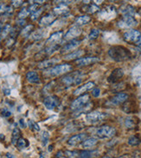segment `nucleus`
<instances>
[{
    "instance_id": "obj_43",
    "label": "nucleus",
    "mask_w": 141,
    "mask_h": 158,
    "mask_svg": "<svg viewBox=\"0 0 141 158\" xmlns=\"http://www.w3.org/2000/svg\"><path fill=\"white\" fill-rule=\"evenodd\" d=\"M14 43H15V39H14V37L13 36H11V37H10L9 38V40L7 41V43H6V46L8 47H11L13 44H14Z\"/></svg>"
},
{
    "instance_id": "obj_6",
    "label": "nucleus",
    "mask_w": 141,
    "mask_h": 158,
    "mask_svg": "<svg viewBox=\"0 0 141 158\" xmlns=\"http://www.w3.org/2000/svg\"><path fill=\"white\" fill-rule=\"evenodd\" d=\"M129 96L127 94L125 93H118L115 95H113L112 98H110V99L107 102V104H108L109 106H120L125 103L128 99Z\"/></svg>"
},
{
    "instance_id": "obj_25",
    "label": "nucleus",
    "mask_w": 141,
    "mask_h": 158,
    "mask_svg": "<svg viewBox=\"0 0 141 158\" xmlns=\"http://www.w3.org/2000/svg\"><path fill=\"white\" fill-rule=\"evenodd\" d=\"M120 12L123 16H133L135 14V10L132 5H125L120 9Z\"/></svg>"
},
{
    "instance_id": "obj_8",
    "label": "nucleus",
    "mask_w": 141,
    "mask_h": 158,
    "mask_svg": "<svg viewBox=\"0 0 141 158\" xmlns=\"http://www.w3.org/2000/svg\"><path fill=\"white\" fill-rule=\"evenodd\" d=\"M60 103V100H59V98L56 95H49L46 97L44 98V101H43V104H44V106L48 109V110H53L55 109L56 107L58 106Z\"/></svg>"
},
{
    "instance_id": "obj_32",
    "label": "nucleus",
    "mask_w": 141,
    "mask_h": 158,
    "mask_svg": "<svg viewBox=\"0 0 141 158\" xmlns=\"http://www.w3.org/2000/svg\"><path fill=\"white\" fill-rule=\"evenodd\" d=\"M11 30H12V28L10 24H5L1 31V38H5L10 33H11L12 31Z\"/></svg>"
},
{
    "instance_id": "obj_2",
    "label": "nucleus",
    "mask_w": 141,
    "mask_h": 158,
    "mask_svg": "<svg viewBox=\"0 0 141 158\" xmlns=\"http://www.w3.org/2000/svg\"><path fill=\"white\" fill-rule=\"evenodd\" d=\"M71 69H72V67L69 64L56 65V66H54L48 69H46L43 72V75L45 77H48V78L56 77V76H59L61 74H63L68 73Z\"/></svg>"
},
{
    "instance_id": "obj_7",
    "label": "nucleus",
    "mask_w": 141,
    "mask_h": 158,
    "mask_svg": "<svg viewBox=\"0 0 141 158\" xmlns=\"http://www.w3.org/2000/svg\"><path fill=\"white\" fill-rule=\"evenodd\" d=\"M138 22L134 16H123L118 23V26L121 29H131L137 25Z\"/></svg>"
},
{
    "instance_id": "obj_42",
    "label": "nucleus",
    "mask_w": 141,
    "mask_h": 158,
    "mask_svg": "<svg viewBox=\"0 0 141 158\" xmlns=\"http://www.w3.org/2000/svg\"><path fill=\"white\" fill-rule=\"evenodd\" d=\"M8 7L5 4H0V15H7V11H8Z\"/></svg>"
},
{
    "instance_id": "obj_55",
    "label": "nucleus",
    "mask_w": 141,
    "mask_h": 158,
    "mask_svg": "<svg viewBox=\"0 0 141 158\" xmlns=\"http://www.w3.org/2000/svg\"><path fill=\"white\" fill-rule=\"evenodd\" d=\"M0 40H1V37H0Z\"/></svg>"
},
{
    "instance_id": "obj_23",
    "label": "nucleus",
    "mask_w": 141,
    "mask_h": 158,
    "mask_svg": "<svg viewBox=\"0 0 141 158\" xmlns=\"http://www.w3.org/2000/svg\"><path fill=\"white\" fill-rule=\"evenodd\" d=\"M84 51L83 50H75V51H73L71 52L70 54L68 55H66L65 57H64V60H67V61H70V60H75V59H80L81 58V56L84 55Z\"/></svg>"
},
{
    "instance_id": "obj_37",
    "label": "nucleus",
    "mask_w": 141,
    "mask_h": 158,
    "mask_svg": "<svg viewBox=\"0 0 141 158\" xmlns=\"http://www.w3.org/2000/svg\"><path fill=\"white\" fill-rule=\"evenodd\" d=\"M43 10H44L43 8H39V9H37L34 13H32L31 16V20L35 21V20H36L37 18H39V16H41V14L43 13Z\"/></svg>"
},
{
    "instance_id": "obj_46",
    "label": "nucleus",
    "mask_w": 141,
    "mask_h": 158,
    "mask_svg": "<svg viewBox=\"0 0 141 158\" xmlns=\"http://www.w3.org/2000/svg\"><path fill=\"white\" fill-rule=\"evenodd\" d=\"M2 115L4 117H5V118H8V117H10L11 115V112L10 111H8V110H6V109H4V110L2 111Z\"/></svg>"
},
{
    "instance_id": "obj_21",
    "label": "nucleus",
    "mask_w": 141,
    "mask_h": 158,
    "mask_svg": "<svg viewBox=\"0 0 141 158\" xmlns=\"http://www.w3.org/2000/svg\"><path fill=\"white\" fill-rule=\"evenodd\" d=\"M59 62L58 59L56 58H51V59H48V60H44L41 62H39L37 65V67L40 69H48L50 67H53V65Z\"/></svg>"
},
{
    "instance_id": "obj_41",
    "label": "nucleus",
    "mask_w": 141,
    "mask_h": 158,
    "mask_svg": "<svg viewBox=\"0 0 141 158\" xmlns=\"http://www.w3.org/2000/svg\"><path fill=\"white\" fill-rule=\"evenodd\" d=\"M28 125H29V126H30V128H31V130H37V131H39V130H40V127H39V125H37L35 121H33V120H29Z\"/></svg>"
},
{
    "instance_id": "obj_3",
    "label": "nucleus",
    "mask_w": 141,
    "mask_h": 158,
    "mask_svg": "<svg viewBox=\"0 0 141 158\" xmlns=\"http://www.w3.org/2000/svg\"><path fill=\"white\" fill-rule=\"evenodd\" d=\"M83 79H84V74L77 71L71 74H68L67 75L63 76L61 79V82L66 86H71L73 85L80 84Z\"/></svg>"
},
{
    "instance_id": "obj_15",
    "label": "nucleus",
    "mask_w": 141,
    "mask_h": 158,
    "mask_svg": "<svg viewBox=\"0 0 141 158\" xmlns=\"http://www.w3.org/2000/svg\"><path fill=\"white\" fill-rule=\"evenodd\" d=\"M81 32H82V30L80 28H79L78 26H74V27L70 28L68 30V31L66 33V35L64 36V40H68V41L74 40L76 37H78L79 35L81 34Z\"/></svg>"
},
{
    "instance_id": "obj_47",
    "label": "nucleus",
    "mask_w": 141,
    "mask_h": 158,
    "mask_svg": "<svg viewBox=\"0 0 141 158\" xmlns=\"http://www.w3.org/2000/svg\"><path fill=\"white\" fill-rule=\"evenodd\" d=\"M16 23H17V25H19V26H23V25H24V23H25V20L18 19V21L16 22Z\"/></svg>"
},
{
    "instance_id": "obj_35",
    "label": "nucleus",
    "mask_w": 141,
    "mask_h": 158,
    "mask_svg": "<svg viewBox=\"0 0 141 158\" xmlns=\"http://www.w3.org/2000/svg\"><path fill=\"white\" fill-rule=\"evenodd\" d=\"M95 152L94 151H89V150H82L80 152V158H92L94 157Z\"/></svg>"
},
{
    "instance_id": "obj_5",
    "label": "nucleus",
    "mask_w": 141,
    "mask_h": 158,
    "mask_svg": "<svg viewBox=\"0 0 141 158\" xmlns=\"http://www.w3.org/2000/svg\"><path fill=\"white\" fill-rule=\"evenodd\" d=\"M89 99H90V97H89L88 94L80 95L75 100H74L72 102L71 109L75 111H77V110H80V108L84 107L85 106H87L89 103Z\"/></svg>"
},
{
    "instance_id": "obj_40",
    "label": "nucleus",
    "mask_w": 141,
    "mask_h": 158,
    "mask_svg": "<svg viewBox=\"0 0 141 158\" xmlns=\"http://www.w3.org/2000/svg\"><path fill=\"white\" fill-rule=\"evenodd\" d=\"M65 157L67 158H76L78 157V153L76 151H69V150H67L65 151L64 153Z\"/></svg>"
},
{
    "instance_id": "obj_54",
    "label": "nucleus",
    "mask_w": 141,
    "mask_h": 158,
    "mask_svg": "<svg viewBox=\"0 0 141 158\" xmlns=\"http://www.w3.org/2000/svg\"><path fill=\"white\" fill-rule=\"evenodd\" d=\"M39 158H44V157H43V155H40V157H39Z\"/></svg>"
},
{
    "instance_id": "obj_27",
    "label": "nucleus",
    "mask_w": 141,
    "mask_h": 158,
    "mask_svg": "<svg viewBox=\"0 0 141 158\" xmlns=\"http://www.w3.org/2000/svg\"><path fill=\"white\" fill-rule=\"evenodd\" d=\"M91 21V16L88 15H84V16H78L75 19V26H81L88 23Z\"/></svg>"
},
{
    "instance_id": "obj_19",
    "label": "nucleus",
    "mask_w": 141,
    "mask_h": 158,
    "mask_svg": "<svg viewBox=\"0 0 141 158\" xmlns=\"http://www.w3.org/2000/svg\"><path fill=\"white\" fill-rule=\"evenodd\" d=\"M56 20V16L54 13H48L47 15H45L44 16H43L40 21H39V24L41 26H43V27H47L51 25Z\"/></svg>"
},
{
    "instance_id": "obj_9",
    "label": "nucleus",
    "mask_w": 141,
    "mask_h": 158,
    "mask_svg": "<svg viewBox=\"0 0 141 158\" xmlns=\"http://www.w3.org/2000/svg\"><path fill=\"white\" fill-rule=\"evenodd\" d=\"M106 118V114L103 112H100V111H92V112H88L86 116V119L89 122V123H98L100 121L104 120Z\"/></svg>"
},
{
    "instance_id": "obj_34",
    "label": "nucleus",
    "mask_w": 141,
    "mask_h": 158,
    "mask_svg": "<svg viewBox=\"0 0 141 158\" xmlns=\"http://www.w3.org/2000/svg\"><path fill=\"white\" fill-rule=\"evenodd\" d=\"M87 10L85 11L88 12V13H94V12H97L100 11V8L99 6H97L96 4H89V5H87Z\"/></svg>"
},
{
    "instance_id": "obj_11",
    "label": "nucleus",
    "mask_w": 141,
    "mask_h": 158,
    "mask_svg": "<svg viewBox=\"0 0 141 158\" xmlns=\"http://www.w3.org/2000/svg\"><path fill=\"white\" fill-rule=\"evenodd\" d=\"M141 36V33L136 30H129L124 34V40L127 43H136Z\"/></svg>"
},
{
    "instance_id": "obj_1",
    "label": "nucleus",
    "mask_w": 141,
    "mask_h": 158,
    "mask_svg": "<svg viewBox=\"0 0 141 158\" xmlns=\"http://www.w3.org/2000/svg\"><path fill=\"white\" fill-rule=\"evenodd\" d=\"M109 57L114 62H121L132 58L131 52L123 46H113L108 50Z\"/></svg>"
},
{
    "instance_id": "obj_26",
    "label": "nucleus",
    "mask_w": 141,
    "mask_h": 158,
    "mask_svg": "<svg viewBox=\"0 0 141 158\" xmlns=\"http://www.w3.org/2000/svg\"><path fill=\"white\" fill-rule=\"evenodd\" d=\"M97 143H98V139L97 138H95V137H88V138H86L82 142L81 145L85 149H89V148L94 147Z\"/></svg>"
},
{
    "instance_id": "obj_52",
    "label": "nucleus",
    "mask_w": 141,
    "mask_h": 158,
    "mask_svg": "<svg viewBox=\"0 0 141 158\" xmlns=\"http://www.w3.org/2000/svg\"><path fill=\"white\" fill-rule=\"evenodd\" d=\"M3 28H4V27H3V24H2V23H0V33H1V31H2Z\"/></svg>"
},
{
    "instance_id": "obj_39",
    "label": "nucleus",
    "mask_w": 141,
    "mask_h": 158,
    "mask_svg": "<svg viewBox=\"0 0 141 158\" xmlns=\"http://www.w3.org/2000/svg\"><path fill=\"white\" fill-rule=\"evenodd\" d=\"M49 139V134L48 131H43V135H42V143L43 146H46Z\"/></svg>"
},
{
    "instance_id": "obj_49",
    "label": "nucleus",
    "mask_w": 141,
    "mask_h": 158,
    "mask_svg": "<svg viewBox=\"0 0 141 158\" xmlns=\"http://www.w3.org/2000/svg\"><path fill=\"white\" fill-rule=\"evenodd\" d=\"M19 123H20L21 126L23 127V128H25V124H24V119H20V120H19Z\"/></svg>"
},
{
    "instance_id": "obj_24",
    "label": "nucleus",
    "mask_w": 141,
    "mask_h": 158,
    "mask_svg": "<svg viewBox=\"0 0 141 158\" xmlns=\"http://www.w3.org/2000/svg\"><path fill=\"white\" fill-rule=\"evenodd\" d=\"M139 124V119L135 117H128L125 120V126L127 129H134Z\"/></svg>"
},
{
    "instance_id": "obj_20",
    "label": "nucleus",
    "mask_w": 141,
    "mask_h": 158,
    "mask_svg": "<svg viewBox=\"0 0 141 158\" xmlns=\"http://www.w3.org/2000/svg\"><path fill=\"white\" fill-rule=\"evenodd\" d=\"M87 137L86 133H80V134H76L72 136L68 140V144L70 146H75L80 142H83Z\"/></svg>"
},
{
    "instance_id": "obj_53",
    "label": "nucleus",
    "mask_w": 141,
    "mask_h": 158,
    "mask_svg": "<svg viewBox=\"0 0 141 158\" xmlns=\"http://www.w3.org/2000/svg\"><path fill=\"white\" fill-rule=\"evenodd\" d=\"M4 136L2 135V134H0V139H4Z\"/></svg>"
},
{
    "instance_id": "obj_18",
    "label": "nucleus",
    "mask_w": 141,
    "mask_h": 158,
    "mask_svg": "<svg viewBox=\"0 0 141 158\" xmlns=\"http://www.w3.org/2000/svg\"><path fill=\"white\" fill-rule=\"evenodd\" d=\"M70 3L69 1H61L59 2V5L57 7H56L53 11L54 14L56 16H58V15H63V14H66L69 11V9L67 7V4Z\"/></svg>"
},
{
    "instance_id": "obj_36",
    "label": "nucleus",
    "mask_w": 141,
    "mask_h": 158,
    "mask_svg": "<svg viewBox=\"0 0 141 158\" xmlns=\"http://www.w3.org/2000/svg\"><path fill=\"white\" fill-rule=\"evenodd\" d=\"M31 13L29 12V11H28V8H24V9H22L21 10V11L18 13V19H23V20H24V18L26 17V16H28L30 15Z\"/></svg>"
},
{
    "instance_id": "obj_38",
    "label": "nucleus",
    "mask_w": 141,
    "mask_h": 158,
    "mask_svg": "<svg viewBox=\"0 0 141 158\" xmlns=\"http://www.w3.org/2000/svg\"><path fill=\"white\" fill-rule=\"evenodd\" d=\"M99 35H100L99 30L93 29V30H91V32L89 33V35H88V39H89V40H94V39H96V38L99 36Z\"/></svg>"
},
{
    "instance_id": "obj_28",
    "label": "nucleus",
    "mask_w": 141,
    "mask_h": 158,
    "mask_svg": "<svg viewBox=\"0 0 141 158\" xmlns=\"http://www.w3.org/2000/svg\"><path fill=\"white\" fill-rule=\"evenodd\" d=\"M20 138H21V131H20L19 128L15 127L12 131V134H11V143L13 145H16V143Z\"/></svg>"
},
{
    "instance_id": "obj_33",
    "label": "nucleus",
    "mask_w": 141,
    "mask_h": 158,
    "mask_svg": "<svg viewBox=\"0 0 141 158\" xmlns=\"http://www.w3.org/2000/svg\"><path fill=\"white\" fill-rule=\"evenodd\" d=\"M29 144H30V142L29 141L27 140V139H25V138H20L19 140H18V142L16 143V146H17V148L18 149H25V148H27L28 146H29Z\"/></svg>"
},
{
    "instance_id": "obj_44",
    "label": "nucleus",
    "mask_w": 141,
    "mask_h": 158,
    "mask_svg": "<svg viewBox=\"0 0 141 158\" xmlns=\"http://www.w3.org/2000/svg\"><path fill=\"white\" fill-rule=\"evenodd\" d=\"M24 4V1H11V4L14 6V7H20L21 5H23Z\"/></svg>"
},
{
    "instance_id": "obj_30",
    "label": "nucleus",
    "mask_w": 141,
    "mask_h": 158,
    "mask_svg": "<svg viewBox=\"0 0 141 158\" xmlns=\"http://www.w3.org/2000/svg\"><path fill=\"white\" fill-rule=\"evenodd\" d=\"M33 28H34V26H33L32 24L25 26V27L21 30V35H22L23 37H27V36L31 35Z\"/></svg>"
},
{
    "instance_id": "obj_4",
    "label": "nucleus",
    "mask_w": 141,
    "mask_h": 158,
    "mask_svg": "<svg viewBox=\"0 0 141 158\" xmlns=\"http://www.w3.org/2000/svg\"><path fill=\"white\" fill-rule=\"evenodd\" d=\"M116 130L109 125H104L100 127L96 130V136L100 139H109L115 136Z\"/></svg>"
},
{
    "instance_id": "obj_29",
    "label": "nucleus",
    "mask_w": 141,
    "mask_h": 158,
    "mask_svg": "<svg viewBox=\"0 0 141 158\" xmlns=\"http://www.w3.org/2000/svg\"><path fill=\"white\" fill-rule=\"evenodd\" d=\"M44 35H45V32L43 31V30H37L36 31L32 33L31 37L32 40H34V41H39L44 36Z\"/></svg>"
},
{
    "instance_id": "obj_12",
    "label": "nucleus",
    "mask_w": 141,
    "mask_h": 158,
    "mask_svg": "<svg viewBox=\"0 0 141 158\" xmlns=\"http://www.w3.org/2000/svg\"><path fill=\"white\" fill-rule=\"evenodd\" d=\"M81 41L78 40V39H74L69 41L67 44H65L62 49H61V53L62 54H65V53H68V52H72L74 49H75L76 47H78L80 44Z\"/></svg>"
},
{
    "instance_id": "obj_48",
    "label": "nucleus",
    "mask_w": 141,
    "mask_h": 158,
    "mask_svg": "<svg viewBox=\"0 0 141 158\" xmlns=\"http://www.w3.org/2000/svg\"><path fill=\"white\" fill-rule=\"evenodd\" d=\"M135 44H136V46L138 47H140L141 49V36L139 38V40L135 43Z\"/></svg>"
},
{
    "instance_id": "obj_31",
    "label": "nucleus",
    "mask_w": 141,
    "mask_h": 158,
    "mask_svg": "<svg viewBox=\"0 0 141 158\" xmlns=\"http://www.w3.org/2000/svg\"><path fill=\"white\" fill-rule=\"evenodd\" d=\"M127 142L131 146H137L141 142V139L138 136H132L128 138Z\"/></svg>"
},
{
    "instance_id": "obj_22",
    "label": "nucleus",
    "mask_w": 141,
    "mask_h": 158,
    "mask_svg": "<svg viewBox=\"0 0 141 158\" xmlns=\"http://www.w3.org/2000/svg\"><path fill=\"white\" fill-rule=\"evenodd\" d=\"M26 79L30 83H32V84L40 83V77H39L38 74L36 72H35V71L28 72L27 74H26Z\"/></svg>"
},
{
    "instance_id": "obj_51",
    "label": "nucleus",
    "mask_w": 141,
    "mask_h": 158,
    "mask_svg": "<svg viewBox=\"0 0 141 158\" xmlns=\"http://www.w3.org/2000/svg\"><path fill=\"white\" fill-rule=\"evenodd\" d=\"M6 157H7L8 158H15L14 156H12V155H11V154H10V153H7V154H6Z\"/></svg>"
},
{
    "instance_id": "obj_14",
    "label": "nucleus",
    "mask_w": 141,
    "mask_h": 158,
    "mask_svg": "<svg viewBox=\"0 0 141 158\" xmlns=\"http://www.w3.org/2000/svg\"><path fill=\"white\" fill-rule=\"evenodd\" d=\"M123 75H124V71H123V69H122V68H116V69H114V70L111 73L109 77L108 78V81L109 83H112V84L116 83V82H118L120 79L123 77Z\"/></svg>"
},
{
    "instance_id": "obj_45",
    "label": "nucleus",
    "mask_w": 141,
    "mask_h": 158,
    "mask_svg": "<svg viewBox=\"0 0 141 158\" xmlns=\"http://www.w3.org/2000/svg\"><path fill=\"white\" fill-rule=\"evenodd\" d=\"M100 94V90L99 88H94V90L92 91V95H93L94 97H95V98L99 97Z\"/></svg>"
},
{
    "instance_id": "obj_13",
    "label": "nucleus",
    "mask_w": 141,
    "mask_h": 158,
    "mask_svg": "<svg viewBox=\"0 0 141 158\" xmlns=\"http://www.w3.org/2000/svg\"><path fill=\"white\" fill-rule=\"evenodd\" d=\"M100 58L98 57H94V56H89V57H81L78 60L75 61V63L77 66L80 67H84V66H88L91 64L96 63L98 62H100Z\"/></svg>"
},
{
    "instance_id": "obj_50",
    "label": "nucleus",
    "mask_w": 141,
    "mask_h": 158,
    "mask_svg": "<svg viewBox=\"0 0 141 158\" xmlns=\"http://www.w3.org/2000/svg\"><path fill=\"white\" fill-rule=\"evenodd\" d=\"M4 94L5 95H9L10 94H11V90H9V89H7V90H4Z\"/></svg>"
},
{
    "instance_id": "obj_17",
    "label": "nucleus",
    "mask_w": 141,
    "mask_h": 158,
    "mask_svg": "<svg viewBox=\"0 0 141 158\" xmlns=\"http://www.w3.org/2000/svg\"><path fill=\"white\" fill-rule=\"evenodd\" d=\"M63 31H57L53 33L46 41V43H47L48 46H51V45H56L58 44V43L62 40L63 38Z\"/></svg>"
},
{
    "instance_id": "obj_10",
    "label": "nucleus",
    "mask_w": 141,
    "mask_h": 158,
    "mask_svg": "<svg viewBox=\"0 0 141 158\" xmlns=\"http://www.w3.org/2000/svg\"><path fill=\"white\" fill-rule=\"evenodd\" d=\"M115 15H116V9L113 6H108L105 9L100 11L98 16H99V18H100V19L109 20Z\"/></svg>"
},
{
    "instance_id": "obj_16",
    "label": "nucleus",
    "mask_w": 141,
    "mask_h": 158,
    "mask_svg": "<svg viewBox=\"0 0 141 158\" xmlns=\"http://www.w3.org/2000/svg\"><path fill=\"white\" fill-rule=\"evenodd\" d=\"M94 86H95L94 82L89 81V82H88V83H86V84H84V85L79 86L77 89H75V92H74V95H75V96H80L81 94L87 93L88 91L91 90L93 87H94Z\"/></svg>"
}]
</instances>
